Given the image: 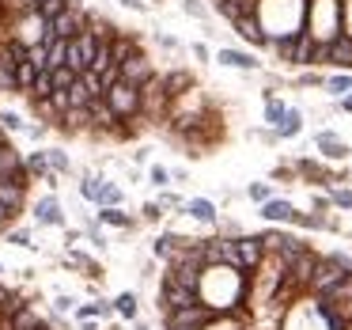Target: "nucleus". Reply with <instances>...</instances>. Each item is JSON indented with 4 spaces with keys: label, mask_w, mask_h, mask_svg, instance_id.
<instances>
[{
    "label": "nucleus",
    "mask_w": 352,
    "mask_h": 330,
    "mask_svg": "<svg viewBox=\"0 0 352 330\" xmlns=\"http://www.w3.org/2000/svg\"><path fill=\"white\" fill-rule=\"evenodd\" d=\"M95 50H99V39H95V31L76 34V39H69V54H65V65H69V69L80 76V72H87V69H91Z\"/></svg>",
    "instance_id": "obj_1"
},
{
    "label": "nucleus",
    "mask_w": 352,
    "mask_h": 330,
    "mask_svg": "<svg viewBox=\"0 0 352 330\" xmlns=\"http://www.w3.org/2000/svg\"><path fill=\"white\" fill-rule=\"evenodd\" d=\"M344 277H349V274H344V269L337 266L333 258H318V262H314L311 281H307V289H311L314 296H326V292H329V289H337V285H341Z\"/></svg>",
    "instance_id": "obj_2"
},
{
    "label": "nucleus",
    "mask_w": 352,
    "mask_h": 330,
    "mask_svg": "<svg viewBox=\"0 0 352 330\" xmlns=\"http://www.w3.org/2000/svg\"><path fill=\"white\" fill-rule=\"evenodd\" d=\"M102 99L110 103V110H114L118 118H133L140 110V87H133V84H125V80H118L114 87H110Z\"/></svg>",
    "instance_id": "obj_3"
},
{
    "label": "nucleus",
    "mask_w": 352,
    "mask_h": 330,
    "mask_svg": "<svg viewBox=\"0 0 352 330\" xmlns=\"http://www.w3.org/2000/svg\"><path fill=\"white\" fill-rule=\"evenodd\" d=\"M212 319H216V311L208 304H193V307H182V311H167V330H175V327L205 330Z\"/></svg>",
    "instance_id": "obj_4"
},
{
    "label": "nucleus",
    "mask_w": 352,
    "mask_h": 330,
    "mask_svg": "<svg viewBox=\"0 0 352 330\" xmlns=\"http://www.w3.org/2000/svg\"><path fill=\"white\" fill-rule=\"evenodd\" d=\"M46 31L69 42V39H76V34L87 31V19H84V12H80V8H65L57 19H50V23H46Z\"/></svg>",
    "instance_id": "obj_5"
},
{
    "label": "nucleus",
    "mask_w": 352,
    "mask_h": 330,
    "mask_svg": "<svg viewBox=\"0 0 352 330\" xmlns=\"http://www.w3.org/2000/svg\"><path fill=\"white\" fill-rule=\"evenodd\" d=\"M235 247H239V269H243V274H254V269L265 262V243H261V236H243V239H235Z\"/></svg>",
    "instance_id": "obj_6"
},
{
    "label": "nucleus",
    "mask_w": 352,
    "mask_h": 330,
    "mask_svg": "<svg viewBox=\"0 0 352 330\" xmlns=\"http://www.w3.org/2000/svg\"><path fill=\"white\" fill-rule=\"evenodd\" d=\"M118 72H122V80H125V84H133V87H144L148 80L155 76L144 54H133L129 61H122V65H118Z\"/></svg>",
    "instance_id": "obj_7"
},
{
    "label": "nucleus",
    "mask_w": 352,
    "mask_h": 330,
    "mask_svg": "<svg viewBox=\"0 0 352 330\" xmlns=\"http://www.w3.org/2000/svg\"><path fill=\"white\" fill-rule=\"evenodd\" d=\"M193 304H201L197 289H182V285L163 281V307H167V311H182V307H193Z\"/></svg>",
    "instance_id": "obj_8"
},
{
    "label": "nucleus",
    "mask_w": 352,
    "mask_h": 330,
    "mask_svg": "<svg viewBox=\"0 0 352 330\" xmlns=\"http://www.w3.org/2000/svg\"><path fill=\"white\" fill-rule=\"evenodd\" d=\"M23 160H19L16 148L0 145V183H23Z\"/></svg>",
    "instance_id": "obj_9"
},
{
    "label": "nucleus",
    "mask_w": 352,
    "mask_h": 330,
    "mask_svg": "<svg viewBox=\"0 0 352 330\" xmlns=\"http://www.w3.org/2000/svg\"><path fill=\"white\" fill-rule=\"evenodd\" d=\"M326 61L352 69V34H337L333 42H326Z\"/></svg>",
    "instance_id": "obj_10"
},
{
    "label": "nucleus",
    "mask_w": 352,
    "mask_h": 330,
    "mask_svg": "<svg viewBox=\"0 0 352 330\" xmlns=\"http://www.w3.org/2000/svg\"><path fill=\"white\" fill-rule=\"evenodd\" d=\"M235 31L243 34L246 42H254V46H269V34L261 31L258 16H243V19H235Z\"/></svg>",
    "instance_id": "obj_11"
},
{
    "label": "nucleus",
    "mask_w": 352,
    "mask_h": 330,
    "mask_svg": "<svg viewBox=\"0 0 352 330\" xmlns=\"http://www.w3.org/2000/svg\"><path fill=\"white\" fill-rule=\"evenodd\" d=\"M87 114H91V125H99V130H114V122H118V114L110 110L107 99H91L87 103Z\"/></svg>",
    "instance_id": "obj_12"
},
{
    "label": "nucleus",
    "mask_w": 352,
    "mask_h": 330,
    "mask_svg": "<svg viewBox=\"0 0 352 330\" xmlns=\"http://www.w3.org/2000/svg\"><path fill=\"white\" fill-rule=\"evenodd\" d=\"M4 330H50V327H46V322H42L34 311H31V307H19V311L12 315L8 322H4Z\"/></svg>",
    "instance_id": "obj_13"
},
{
    "label": "nucleus",
    "mask_w": 352,
    "mask_h": 330,
    "mask_svg": "<svg viewBox=\"0 0 352 330\" xmlns=\"http://www.w3.org/2000/svg\"><path fill=\"white\" fill-rule=\"evenodd\" d=\"M292 213H296V205L292 201H284V198H269V201H261V216L265 220H292Z\"/></svg>",
    "instance_id": "obj_14"
},
{
    "label": "nucleus",
    "mask_w": 352,
    "mask_h": 330,
    "mask_svg": "<svg viewBox=\"0 0 352 330\" xmlns=\"http://www.w3.org/2000/svg\"><path fill=\"white\" fill-rule=\"evenodd\" d=\"M318 148H322V156H326V160H344V156H349V145H344V141H337L333 133H318Z\"/></svg>",
    "instance_id": "obj_15"
},
{
    "label": "nucleus",
    "mask_w": 352,
    "mask_h": 330,
    "mask_svg": "<svg viewBox=\"0 0 352 330\" xmlns=\"http://www.w3.org/2000/svg\"><path fill=\"white\" fill-rule=\"evenodd\" d=\"M34 80H38V69H34V61H19L16 65V92H31Z\"/></svg>",
    "instance_id": "obj_16"
},
{
    "label": "nucleus",
    "mask_w": 352,
    "mask_h": 330,
    "mask_svg": "<svg viewBox=\"0 0 352 330\" xmlns=\"http://www.w3.org/2000/svg\"><path fill=\"white\" fill-rule=\"evenodd\" d=\"M133 54H140L137 42H133V39H122V34H118V39H110V57H114V65L129 61Z\"/></svg>",
    "instance_id": "obj_17"
},
{
    "label": "nucleus",
    "mask_w": 352,
    "mask_h": 330,
    "mask_svg": "<svg viewBox=\"0 0 352 330\" xmlns=\"http://www.w3.org/2000/svg\"><path fill=\"white\" fill-rule=\"evenodd\" d=\"M186 213H190L193 220H201V224H216V205H212V201H205V198L190 201V205H186Z\"/></svg>",
    "instance_id": "obj_18"
},
{
    "label": "nucleus",
    "mask_w": 352,
    "mask_h": 330,
    "mask_svg": "<svg viewBox=\"0 0 352 330\" xmlns=\"http://www.w3.org/2000/svg\"><path fill=\"white\" fill-rule=\"evenodd\" d=\"M34 213H38V224H61V201H57V198H42Z\"/></svg>",
    "instance_id": "obj_19"
},
{
    "label": "nucleus",
    "mask_w": 352,
    "mask_h": 330,
    "mask_svg": "<svg viewBox=\"0 0 352 330\" xmlns=\"http://www.w3.org/2000/svg\"><path fill=\"white\" fill-rule=\"evenodd\" d=\"M0 201L12 213H19V205H23V183H0Z\"/></svg>",
    "instance_id": "obj_20"
},
{
    "label": "nucleus",
    "mask_w": 352,
    "mask_h": 330,
    "mask_svg": "<svg viewBox=\"0 0 352 330\" xmlns=\"http://www.w3.org/2000/svg\"><path fill=\"white\" fill-rule=\"evenodd\" d=\"M220 65H231V69H258L250 54H239V50H220Z\"/></svg>",
    "instance_id": "obj_21"
},
{
    "label": "nucleus",
    "mask_w": 352,
    "mask_h": 330,
    "mask_svg": "<svg viewBox=\"0 0 352 330\" xmlns=\"http://www.w3.org/2000/svg\"><path fill=\"white\" fill-rule=\"evenodd\" d=\"M99 220L102 224H110V228H129V213H122V205H102V213H99Z\"/></svg>",
    "instance_id": "obj_22"
},
{
    "label": "nucleus",
    "mask_w": 352,
    "mask_h": 330,
    "mask_svg": "<svg viewBox=\"0 0 352 330\" xmlns=\"http://www.w3.org/2000/svg\"><path fill=\"white\" fill-rule=\"evenodd\" d=\"M50 76H54V92H69V87L76 84V72H72L69 65H57V69H50Z\"/></svg>",
    "instance_id": "obj_23"
},
{
    "label": "nucleus",
    "mask_w": 352,
    "mask_h": 330,
    "mask_svg": "<svg viewBox=\"0 0 352 330\" xmlns=\"http://www.w3.org/2000/svg\"><path fill=\"white\" fill-rule=\"evenodd\" d=\"M27 175H34V178H46L50 175V160H46V152H31L27 156Z\"/></svg>",
    "instance_id": "obj_24"
},
{
    "label": "nucleus",
    "mask_w": 352,
    "mask_h": 330,
    "mask_svg": "<svg viewBox=\"0 0 352 330\" xmlns=\"http://www.w3.org/2000/svg\"><path fill=\"white\" fill-rule=\"evenodd\" d=\"M91 99H95V95L87 92V84H84V80L76 76V84L69 87V110H72V107H87V103H91Z\"/></svg>",
    "instance_id": "obj_25"
},
{
    "label": "nucleus",
    "mask_w": 352,
    "mask_h": 330,
    "mask_svg": "<svg viewBox=\"0 0 352 330\" xmlns=\"http://www.w3.org/2000/svg\"><path fill=\"white\" fill-rule=\"evenodd\" d=\"M193 80H190V72H170V76H163V92L170 95V99H175L178 92H182V87H190Z\"/></svg>",
    "instance_id": "obj_26"
},
{
    "label": "nucleus",
    "mask_w": 352,
    "mask_h": 330,
    "mask_svg": "<svg viewBox=\"0 0 352 330\" xmlns=\"http://www.w3.org/2000/svg\"><path fill=\"white\" fill-rule=\"evenodd\" d=\"M299 130H303V118H299V110H288V114H284V122L276 125V133H280V137H296Z\"/></svg>",
    "instance_id": "obj_27"
},
{
    "label": "nucleus",
    "mask_w": 352,
    "mask_h": 330,
    "mask_svg": "<svg viewBox=\"0 0 352 330\" xmlns=\"http://www.w3.org/2000/svg\"><path fill=\"white\" fill-rule=\"evenodd\" d=\"M31 95H34V99H50V95H54V76H50V69L38 72V80H34Z\"/></svg>",
    "instance_id": "obj_28"
},
{
    "label": "nucleus",
    "mask_w": 352,
    "mask_h": 330,
    "mask_svg": "<svg viewBox=\"0 0 352 330\" xmlns=\"http://www.w3.org/2000/svg\"><path fill=\"white\" fill-rule=\"evenodd\" d=\"M284 114H288V107L265 95V122H269V125H280V122H284Z\"/></svg>",
    "instance_id": "obj_29"
},
{
    "label": "nucleus",
    "mask_w": 352,
    "mask_h": 330,
    "mask_svg": "<svg viewBox=\"0 0 352 330\" xmlns=\"http://www.w3.org/2000/svg\"><path fill=\"white\" fill-rule=\"evenodd\" d=\"M99 194H102V178H84L80 183V198H87V201H99Z\"/></svg>",
    "instance_id": "obj_30"
},
{
    "label": "nucleus",
    "mask_w": 352,
    "mask_h": 330,
    "mask_svg": "<svg viewBox=\"0 0 352 330\" xmlns=\"http://www.w3.org/2000/svg\"><path fill=\"white\" fill-rule=\"evenodd\" d=\"M99 201H102V205H122V201H125V194L118 190L114 183H102V194H99Z\"/></svg>",
    "instance_id": "obj_31"
},
{
    "label": "nucleus",
    "mask_w": 352,
    "mask_h": 330,
    "mask_svg": "<svg viewBox=\"0 0 352 330\" xmlns=\"http://www.w3.org/2000/svg\"><path fill=\"white\" fill-rule=\"evenodd\" d=\"M118 311H122L125 319H133V315H137V296H133V292H122V296H118Z\"/></svg>",
    "instance_id": "obj_32"
},
{
    "label": "nucleus",
    "mask_w": 352,
    "mask_h": 330,
    "mask_svg": "<svg viewBox=\"0 0 352 330\" xmlns=\"http://www.w3.org/2000/svg\"><path fill=\"white\" fill-rule=\"evenodd\" d=\"M0 130H12V133H16V130H23V118H19V114H12V110H4V114H0Z\"/></svg>",
    "instance_id": "obj_33"
},
{
    "label": "nucleus",
    "mask_w": 352,
    "mask_h": 330,
    "mask_svg": "<svg viewBox=\"0 0 352 330\" xmlns=\"http://www.w3.org/2000/svg\"><path fill=\"white\" fill-rule=\"evenodd\" d=\"M326 87H329L333 95H344V92H352V76H333Z\"/></svg>",
    "instance_id": "obj_34"
},
{
    "label": "nucleus",
    "mask_w": 352,
    "mask_h": 330,
    "mask_svg": "<svg viewBox=\"0 0 352 330\" xmlns=\"http://www.w3.org/2000/svg\"><path fill=\"white\" fill-rule=\"evenodd\" d=\"M46 160H50V167H54V171H69V156H65V152H46Z\"/></svg>",
    "instance_id": "obj_35"
},
{
    "label": "nucleus",
    "mask_w": 352,
    "mask_h": 330,
    "mask_svg": "<svg viewBox=\"0 0 352 330\" xmlns=\"http://www.w3.org/2000/svg\"><path fill=\"white\" fill-rule=\"evenodd\" d=\"M87 315H110V304H84L80 307V319H87Z\"/></svg>",
    "instance_id": "obj_36"
},
{
    "label": "nucleus",
    "mask_w": 352,
    "mask_h": 330,
    "mask_svg": "<svg viewBox=\"0 0 352 330\" xmlns=\"http://www.w3.org/2000/svg\"><path fill=\"white\" fill-rule=\"evenodd\" d=\"M329 198H333V205H341V209H352V190H333Z\"/></svg>",
    "instance_id": "obj_37"
},
{
    "label": "nucleus",
    "mask_w": 352,
    "mask_h": 330,
    "mask_svg": "<svg viewBox=\"0 0 352 330\" xmlns=\"http://www.w3.org/2000/svg\"><path fill=\"white\" fill-rule=\"evenodd\" d=\"M50 103L57 107V114H65V110H69V92H54V95H50Z\"/></svg>",
    "instance_id": "obj_38"
},
{
    "label": "nucleus",
    "mask_w": 352,
    "mask_h": 330,
    "mask_svg": "<svg viewBox=\"0 0 352 330\" xmlns=\"http://www.w3.org/2000/svg\"><path fill=\"white\" fill-rule=\"evenodd\" d=\"M250 198L254 201H269V186L265 183H250Z\"/></svg>",
    "instance_id": "obj_39"
},
{
    "label": "nucleus",
    "mask_w": 352,
    "mask_h": 330,
    "mask_svg": "<svg viewBox=\"0 0 352 330\" xmlns=\"http://www.w3.org/2000/svg\"><path fill=\"white\" fill-rule=\"evenodd\" d=\"M12 243H16V247H31V231H12Z\"/></svg>",
    "instance_id": "obj_40"
},
{
    "label": "nucleus",
    "mask_w": 352,
    "mask_h": 330,
    "mask_svg": "<svg viewBox=\"0 0 352 330\" xmlns=\"http://www.w3.org/2000/svg\"><path fill=\"white\" fill-rule=\"evenodd\" d=\"M12 216H16V213H12V209L4 205V201H0V231L8 228V220H12Z\"/></svg>",
    "instance_id": "obj_41"
},
{
    "label": "nucleus",
    "mask_w": 352,
    "mask_h": 330,
    "mask_svg": "<svg viewBox=\"0 0 352 330\" xmlns=\"http://www.w3.org/2000/svg\"><path fill=\"white\" fill-rule=\"evenodd\" d=\"M167 178H170V175H167L163 167H152V183H155V186H167Z\"/></svg>",
    "instance_id": "obj_42"
},
{
    "label": "nucleus",
    "mask_w": 352,
    "mask_h": 330,
    "mask_svg": "<svg viewBox=\"0 0 352 330\" xmlns=\"http://www.w3.org/2000/svg\"><path fill=\"white\" fill-rule=\"evenodd\" d=\"M72 304H76V300H72V296H57V311H72Z\"/></svg>",
    "instance_id": "obj_43"
},
{
    "label": "nucleus",
    "mask_w": 352,
    "mask_h": 330,
    "mask_svg": "<svg viewBox=\"0 0 352 330\" xmlns=\"http://www.w3.org/2000/svg\"><path fill=\"white\" fill-rule=\"evenodd\" d=\"M186 12H190V16H205V8H201L197 0H186Z\"/></svg>",
    "instance_id": "obj_44"
},
{
    "label": "nucleus",
    "mask_w": 352,
    "mask_h": 330,
    "mask_svg": "<svg viewBox=\"0 0 352 330\" xmlns=\"http://www.w3.org/2000/svg\"><path fill=\"white\" fill-rule=\"evenodd\" d=\"M144 216H148V220H160L163 213H160V205H144Z\"/></svg>",
    "instance_id": "obj_45"
},
{
    "label": "nucleus",
    "mask_w": 352,
    "mask_h": 330,
    "mask_svg": "<svg viewBox=\"0 0 352 330\" xmlns=\"http://www.w3.org/2000/svg\"><path fill=\"white\" fill-rule=\"evenodd\" d=\"M344 110H352V95H349V99H344Z\"/></svg>",
    "instance_id": "obj_46"
},
{
    "label": "nucleus",
    "mask_w": 352,
    "mask_h": 330,
    "mask_svg": "<svg viewBox=\"0 0 352 330\" xmlns=\"http://www.w3.org/2000/svg\"><path fill=\"white\" fill-rule=\"evenodd\" d=\"M349 327H352V307H349Z\"/></svg>",
    "instance_id": "obj_47"
},
{
    "label": "nucleus",
    "mask_w": 352,
    "mask_h": 330,
    "mask_svg": "<svg viewBox=\"0 0 352 330\" xmlns=\"http://www.w3.org/2000/svg\"><path fill=\"white\" fill-rule=\"evenodd\" d=\"M0 145H4V137H0Z\"/></svg>",
    "instance_id": "obj_48"
},
{
    "label": "nucleus",
    "mask_w": 352,
    "mask_h": 330,
    "mask_svg": "<svg viewBox=\"0 0 352 330\" xmlns=\"http://www.w3.org/2000/svg\"><path fill=\"white\" fill-rule=\"evenodd\" d=\"M0 296H4V289H0Z\"/></svg>",
    "instance_id": "obj_49"
},
{
    "label": "nucleus",
    "mask_w": 352,
    "mask_h": 330,
    "mask_svg": "<svg viewBox=\"0 0 352 330\" xmlns=\"http://www.w3.org/2000/svg\"><path fill=\"white\" fill-rule=\"evenodd\" d=\"M0 269H4V266H0Z\"/></svg>",
    "instance_id": "obj_50"
}]
</instances>
